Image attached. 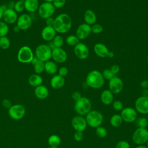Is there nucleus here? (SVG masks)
Listing matches in <instances>:
<instances>
[{"instance_id": "nucleus-46", "label": "nucleus", "mask_w": 148, "mask_h": 148, "mask_svg": "<svg viewBox=\"0 0 148 148\" xmlns=\"http://www.w3.org/2000/svg\"><path fill=\"white\" fill-rule=\"evenodd\" d=\"M2 105L4 108L6 109L10 108V106L12 105L11 101L8 99H4L2 102Z\"/></svg>"}, {"instance_id": "nucleus-29", "label": "nucleus", "mask_w": 148, "mask_h": 148, "mask_svg": "<svg viewBox=\"0 0 148 148\" xmlns=\"http://www.w3.org/2000/svg\"><path fill=\"white\" fill-rule=\"evenodd\" d=\"M47 142L50 147H58L61 143V139L57 135L53 134L48 138Z\"/></svg>"}, {"instance_id": "nucleus-56", "label": "nucleus", "mask_w": 148, "mask_h": 148, "mask_svg": "<svg viewBox=\"0 0 148 148\" xmlns=\"http://www.w3.org/2000/svg\"><path fill=\"white\" fill-rule=\"evenodd\" d=\"M146 146H147V148H148V140H147V142H146Z\"/></svg>"}, {"instance_id": "nucleus-9", "label": "nucleus", "mask_w": 148, "mask_h": 148, "mask_svg": "<svg viewBox=\"0 0 148 148\" xmlns=\"http://www.w3.org/2000/svg\"><path fill=\"white\" fill-rule=\"evenodd\" d=\"M25 114V108L21 104H15L12 105L8 109V114L9 117L14 120H18L21 119Z\"/></svg>"}, {"instance_id": "nucleus-6", "label": "nucleus", "mask_w": 148, "mask_h": 148, "mask_svg": "<svg viewBox=\"0 0 148 148\" xmlns=\"http://www.w3.org/2000/svg\"><path fill=\"white\" fill-rule=\"evenodd\" d=\"M132 139L137 145H145L148 140V130L143 128H137L132 134Z\"/></svg>"}, {"instance_id": "nucleus-7", "label": "nucleus", "mask_w": 148, "mask_h": 148, "mask_svg": "<svg viewBox=\"0 0 148 148\" xmlns=\"http://www.w3.org/2000/svg\"><path fill=\"white\" fill-rule=\"evenodd\" d=\"M34 57V54L32 49L27 46L20 47L17 53L18 61L24 64L30 63Z\"/></svg>"}, {"instance_id": "nucleus-5", "label": "nucleus", "mask_w": 148, "mask_h": 148, "mask_svg": "<svg viewBox=\"0 0 148 148\" xmlns=\"http://www.w3.org/2000/svg\"><path fill=\"white\" fill-rule=\"evenodd\" d=\"M52 50L46 44L38 45L35 50V56L39 60L44 62L49 61L51 58Z\"/></svg>"}, {"instance_id": "nucleus-59", "label": "nucleus", "mask_w": 148, "mask_h": 148, "mask_svg": "<svg viewBox=\"0 0 148 148\" xmlns=\"http://www.w3.org/2000/svg\"><path fill=\"white\" fill-rule=\"evenodd\" d=\"M147 62H148V55H147Z\"/></svg>"}, {"instance_id": "nucleus-45", "label": "nucleus", "mask_w": 148, "mask_h": 148, "mask_svg": "<svg viewBox=\"0 0 148 148\" xmlns=\"http://www.w3.org/2000/svg\"><path fill=\"white\" fill-rule=\"evenodd\" d=\"M82 97L81 94L78 91H74L72 94V98L75 101V102L79 100Z\"/></svg>"}, {"instance_id": "nucleus-30", "label": "nucleus", "mask_w": 148, "mask_h": 148, "mask_svg": "<svg viewBox=\"0 0 148 148\" xmlns=\"http://www.w3.org/2000/svg\"><path fill=\"white\" fill-rule=\"evenodd\" d=\"M65 42L69 46H75L80 42V40L75 35H70L66 38Z\"/></svg>"}, {"instance_id": "nucleus-52", "label": "nucleus", "mask_w": 148, "mask_h": 148, "mask_svg": "<svg viewBox=\"0 0 148 148\" xmlns=\"http://www.w3.org/2000/svg\"><path fill=\"white\" fill-rule=\"evenodd\" d=\"M114 53L112 51H109V53H108V57H109V58H113L114 57Z\"/></svg>"}, {"instance_id": "nucleus-49", "label": "nucleus", "mask_w": 148, "mask_h": 148, "mask_svg": "<svg viewBox=\"0 0 148 148\" xmlns=\"http://www.w3.org/2000/svg\"><path fill=\"white\" fill-rule=\"evenodd\" d=\"M140 86L144 90H146L148 88V80H143L140 83Z\"/></svg>"}, {"instance_id": "nucleus-36", "label": "nucleus", "mask_w": 148, "mask_h": 148, "mask_svg": "<svg viewBox=\"0 0 148 148\" xmlns=\"http://www.w3.org/2000/svg\"><path fill=\"white\" fill-rule=\"evenodd\" d=\"M17 13H21L24 9V2L23 1L18 0L14 3L13 8Z\"/></svg>"}, {"instance_id": "nucleus-23", "label": "nucleus", "mask_w": 148, "mask_h": 148, "mask_svg": "<svg viewBox=\"0 0 148 148\" xmlns=\"http://www.w3.org/2000/svg\"><path fill=\"white\" fill-rule=\"evenodd\" d=\"M100 98L103 104L105 105H109L112 103V102H113V94L109 90H104L101 94Z\"/></svg>"}, {"instance_id": "nucleus-43", "label": "nucleus", "mask_w": 148, "mask_h": 148, "mask_svg": "<svg viewBox=\"0 0 148 148\" xmlns=\"http://www.w3.org/2000/svg\"><path fill=\"white\" fill-rule=\"evenodd\" d=\"M58 75H60L61 76H62V77H65L66 76L68 73V69L65 66H62L60 68H59L58 69Z\"/></svg>"}, {"instance_id": "nucleus-35", "label": "nucleus", "mask_w": 148, "mask_h": 148, "mask_svg": "<svg viewBox=\"0 0 148 148\" xmlns=\"http://www.w3.org/2000/svg\"><path fill=\"white\" fill-rule=\"evenodd\" d=\"M52 42L54 44L55 47H61L64 44V40L61 35H56V36L54 38Z\"/></svg>"}, {"instance_id": "nucleus-32", "label": "nucleus", "mask_w": 148, "mask_h": 148, "mask_svg": "<svg viewBox=\"0 0 148 148\" xmlns=\"http://www.w3.org/2000/svg\"><path fill=\"white\" fill-rule=\"evenodd\" d=\"M136 125L138 128H146L148 125V119L145 117H141L138 119H136L135 120Z\"/></svg>"}, {"instance_id": "nucleus-42", "label": "nucleus", "mask_w": 148, "mask_h": 148, "mask_svg": "<svg viewBox=\"0 0 148 148\" xmlns=\"http://www.w3.org/2000/svg\"><path fill=\"white\" fill-rule=\"evenodd\" d=\"M116 148H130V145L126 140H120L116 143Z\"/></svg>"}, {"instance_id": "nucleus-62", "label": "nucleus", "mask_w": 148, "mask_h": 148, "mask_svg": "<svg viewBox=\"0 0 148 148\" xmlns=\"http://www.w3.org/2000/svg\"><path fill=\"white\" fill-rule=\"evenodd\" d=\"M147 80H148V77H147Z\"/></svg>"}, {"instance_id": "nucleus-10", "label": "nucleus", "mask_w": 148, "mask_h": 148, "mask_svg": "<svg viewBox=\"0 0 148 148\" xmlns=\"http://www.w3.org/2000/svg\"><path fill=\"white\" fill-rule=\"evenodd\" d=\"M135 109L142 114H148V97L142 95L138 97L135 101Z\"/></svg>"}, {"instance_id": "nucleus-24", "label": "nucleus", "mask_w": 148, "mask_h": 148, "mask_svg": "<svg viewBox=\"0 0 148 148\" xmlns=\"http://www.w3.org/2000/svg\"><path fill=\"white\" fill-rule=\"evenodd\" d=\"M84 20L86 24L90 26L95 24L97 21V16L95 12L91 9L86 10L84 14Z\"/></svg>"}, {"instance_id": "nucleus-47", "label": "nucleus", "mask_w": 148, "mask_h": 148, "mask_svg": "<svg viewBox=\"0 0 148 148\" xmlns=\"http://www.w3.org/2000/svg\"><path fill=\"white\" fill-rule=\"evenodd\" d=\"M110 69L112 71V72L116 76V75L120 71V67L118 65L114 64L111 66Z\"/></svg>"}, {"instance_id": "nucleus-19", "label": "nucleus", "mask_w": 148, "mask_h": 148, "mask_svg": "<svg viewBox=\"0 0 148 148\" xmlns=\"http://www.w3.org/2000/svg\"><path fill=\"white\" fill-rule=\"evenodd\" d=\"M56 35V31H55L53 27L45 26L41 31L42 38L46 41L50 42L52 41Z\"/></svg>"}, {"instance_id": "nucleus-21", "label": "nucleus", "mask_w": 148, "mask_h": 148, "mask_svg": "<svg viewBox=\"0 0 148 148\" xmlns=\"http://www.w3.org/2000/svg\"><path fill=\"white\" fill-rule=\"evenodd\" d=\"M50 86L54 89H60L65 84V79L59 75H54L50 79Z\"/></svg>"}, {"instance_id": "nucleus-58", "label": "nucleus", "mask_w": 148, "mask_h": 148, "mask_svg": "<svg viewBox=\"0 0 148 148\" xmlns=\"http://www.w3.org/2000/svg\"><path fill=\"white\" fill-rule=\"evenodd\" d=\"M146 96L148 97V90H147V93H146Z\"/></svg>"}, {"instance_id": "nucleus-38", "label": "nucleus", "mask_w": 148, "mask_h": 148, "mask_svg": "<svg viewBox=\"0 0 148 148\" xmlns=\"http://www.w3.org/2000/svg\"><path fill=\"white\" fill-rule=\"evenodd\" d=\"M91 30L92 33L95 34H98L103 31V28L101 24L95 23L91 25Z\"/></svg>"}, {"instance_id": "nucleus-16", "label": "nucleus", "mask_w": 148, "mask_h": 148, "mask_svg": "<svg viewBox=\"0 0 148 148\" xmlns=\"http://www.w3.org/2000/svg\"><path fill=\"white\" fill-rule=\"evenodd\" d=\"M67 58V53L62 47H55L52 50L51 58L55 62L64 63L66 61Z\"/></svg>"}, {"instance_id": "nucleus-44", "label": "nucleus", "mask_w": 148, "mask_h": 148, "mask_svg": "<svg viewBox=\"0 0 148 148\" xmlns=\"http://www.w3.org/2000/svg\"><path fill=\"white\" fill-rule=\"evenodd\" d=\"M83 134L81 131H76L74 134L73 138L77 142H80L83 139Z\"/></svg>"}, {"instance_id": "nucleus-55", "label": "nucleus", "mask_w": 148, "mask_h": 148, "mask_svg": "<svg viewBox=\"0 0 148 148\" xmlns=\"http://www.w3.org/2000/svg\"><path fill=\"white\" fill-rule=\"evenodd\" d=\"M45 2H50V3H52L53 2L54 0H44Z\"/></svg>"}, {"instance_id": "nucleus-3", "label": "nucleus", "mask_w": 148, "mask_h": 148, "mask_svg": "<svg viewBox=\"0 0 148 148\" xmlns=\"http://www.w3.org/2000/svg\"><path fill=\"white\" fill-rule=\"evenodd\" d=\"M74 110L79 116H86L91 110V103L90 99L85 97H82L74 104Z\"/></svg>"}, {"instance_id": "nucleus-48", "label": "nucleus", "mask_w": 148, "mask_h": 148, "mask_svg": "<svg viewBox=\"0 0 148 148\" xmlns=\"http://www.w3.org/2000/svg\"><path fill=\"white\" fill-rule=\"evenodd\" d=\"M54 18H53L52 17H49V18L46 19V26L53 27V24H54Z\"/></svg>"}, {"instance_id": "nucleus-4", "label": "nucleus", "mask_w": 148, "mask_h": 148, "mask_svg": "<svg viewBox=\"0 0 148 148\" xmlns=\"http://www.w3.org/2000/svg\"><path fill=\"white\" fill-rule=\"evenodd\" d=\"M86 120L87 125L91 128H97L101 126L103 121L102 114L98 110H91L86 115Z\"/></svg>"}, {"instance_id": "nucleus-14", "label": "nucleus", "mask_w": 148, "mask_h": 148, "mask_svg": "<svg viewBox=\"0 0 148 148\" xmlns=\"http://www.w3.org/2000/svg\"><path fill=\"white\" fill-rule=\"evenodd\" d=\"M73 51L75 56L80 60H86L89 56L90 52L88 47L80 42L74 46Z\"/></svg>"}, {"instance_id": "nucleus-40", "label": "nucleus", "mask_w": 148, "mask_h": 148, "mask_svg": "<svg viewBox=\"0 0 148 148\" xmlns=\"http://www.w3.org/2000/svg\"><path fill=\"white\" fill-rule=\"evenodd\" d=\"M112 107L116 111H121L123 109V104L120 100H115L112 102Z\"/></svg>"}, {"instance_id": "nucleus-37", "label": "nucleus", "mask_w": 148, "mask_h": 148, "mask_svg": "<svg viewBox=\"0 0 148 148\" xmlns=\"http://www.w3.org/2000/svg\"><path fill=\"white\" fill-rule=\"evenodd\" d=\"M95 134L97 136L100 138H103L106 136L108 132L106 129L102 126L98 127L95 130Z\"/></svg>"}, {"instance_id": "nucleus-25", "label": "nucleus", "mask_w": 148, "mask_h": 148, "mask_svg": "<svg viewBox=\"0 0 148 148\" xmlns=\"http://www.w3.org/2000/svg\"><path fill=\"white\" fill-rule=\"evenodd\" d=\"M24 2L25 10L30 13H34L37 11L39 6L38 0H25Z\"/></svg>"}, {"instance_id": "nucleus-11", "label": "nucleus", "mask_w": 148, "mask_h": 148, "mask_svg": "<svg viewBox=\"0 0 148 148\" xmlns=\"http://www.w3.org/2000/svg\"><path fill=\"white\" fill-rule=\"evenodd\" d=\"M135 108L131 107H126L123 108L120 113L123 121L128 123L135 122L137 119L138 114Z\"/></svg>"}, {"instance_id": "nucleus-12", "label": "nucleus", "mask_w": 148, "mask_h": 148, "mask_svg": "<svg viewBox=\"0 0 148 148\" xmlns=\"http://www.w3.org/2000/svg\"><path fill=\"white\" fill-rule=\"evenodd\" d=\"M108 85L109 90L113 94H117L121 92L124 87V83L122 79L116 76H114L109 80Z\"/></svg>"}, {"instance_id": "nucleus-41", "label": "nucleus", "mask_w": 148, "mask_h": 148, "mask_svg": "<svg viewBox=\"0 0 148 148\" xmlns=\"http://www.w3.org/2000/svg\"><path fill=\"white\" fill-rule=\"evenodd\" d=\"M66 3V0H54L52 2L53 6L56 9H60L62 8Z\"/></svg>"}, {"instance_id": "nucleus-2", "label": "nucleus", "mask_w": 148, "mask_h": 148, "mask_svg": "<svg viewBox=\"0 0 148 148\" xmlns=\"http://www.w3.org/2000/svg\"><path fill=\"white\" fill-rule=\"evenodd\" d=\"M105 79L102 73L98 70H92L88 73L86 77V85L94 89H98L103 87Z\"/></svg>"}, {"instance_id": "nucleus-1", "label": "nucleus", "mask_w": 148, "mask_h": 148, "mask_svg": "<svg viewBox=\"0 0 148 148\" xmlns=\"http://www.w3.org/2000/svg\"><path fill=\"white\" fill-rule=\"evenodd\" d=\"M72 24L71 17L66 13H61L54 18L53 27L56 32L65 34L71 29Z\"/></svg>"}, {"instance_id": "nucleus-50", "label": "nucleus", "mask_w": 148, "mask_h": 148, "mask_svg": "<svg viewBox=\"0 0 148 148\" xmlns=\"http://www.w3.org/2000/svg\"><path fill=\"white\" fill-rule=\"evenodd\" d=\"M38 58L34 55V57H33V58H32V61H31V62H30L31 64H32V65H34L35 64H36L38 61Z\"/></svg>"}, {"instance_id": "nucleus-53", "label": "nucleus", "mask_w": 148, "mask_h": 148, "mask_svg": "<svg viewBox=\"0 0 148 148\" xmlns=\"http://www.w3.org/2000/svg\"><path fill=\"white\" fill-rule=\"evenodd\" d=\"M13 31L14 32H18L20 31V29H19V28L17 26V25H15L14 27H13Z\"/></svg>"}, {"instance_id": "nucleus-60", "label": "nucleus", "mask_w": 148, "mask_h": 148, "mask_svg": "<svg viewBox=\"0 0 148 148\" xmlns=\"http://www.w3.org/2000/svg\"><path fill=\"white\" fill-rule=\"evenodd\" d=\"M19 1H24L25 0H19Z\"/></svg>"}, {"instance_id": "nucleus-61", "label": "nucleus", "mask_w": 148, "mask_h": 148, "mask_svg": "<svg viewBox=\"0 0 148 148\" xmlns=\"http://www.w3.org/2000/svg\"><path fill=\"white\" fill-rule=\"evenodd\" d=\"M147 119H148V114H147Z\"/></svg>"}, {"instance_id": "nucleus-17", "label": "nucleus", "mask_w": 148, "mask_h": 148, "mask_svg": "<svg viewBox=\"0 0 148 148\" xmlns=\"http://www.w3.org/2000/svg\"><path fill=\"white\" fill-rule=\"evenodd\" d=\"M17 18V13L13 9L6 8L4 10L2 15V19L6 24H14L16 23Z\"/></svg>"}, {"instance_id": "nucleus-33", "label": "nucleus", "mask_w": 148, "mask_h": 148, "mask_svg": "<svg viewBox=\"0 0 148 148\" xmlns=\"http://www.w3.org/2000/svg\"><path fill=\"white\" fill-rule=\"evenodd\" d=\"M10 46V41L6 36H2L0 38V47L3 50H6L9 48Z\"/></svg>"}, {"instance_id": "nucleus-26", "label": "nucleus", "mask_w": 148, "mask_h": 148, "mask_svg": "<svg viewBox=\"0 0 148 148\" xmlns=\"http://www.w3.org/2000/svg\"><path fill=\"white\" fill-rule=\"evenodd\" d=\"M45 71L49 75H55L58 72L57 65L54 61H47L45 62Z\"/></svg>"}, {"instance_id": "nucleus-18", "label": "nucleus", "mask_w": 148, "mask_h": 148, "mask_svg": "<svg viewBox=\"0 0 148 148\" xmlns=\"http://www.w3.org/2000/svg\"><path fill=\"white\" fill-rule=\"evenodd\" d=\"M91 33V26L84 23L78 26L76 31L75 35L79 39V40H84L87 38Z\"/></svg>"}, {"instance_id": "nucleus-39", "label": "nucleus", "mask_w": 148, "mask_h": 148, "mask_svg": "<svg viewBox=\"0 0 148 148\" xmlns=\"http://www.w3.org/2000/svg\"><path fill=\"white\" fill-rule=\"evenodd\" d=\"M102 75L104 79L110 80L112 78H113L115 75L112 72L110 69H104L102 72Z\"/></svg>"}, {"instance_id": "nucleus-57", "label": "nucleus", "mask_w": 148, "mask_h": 148, "mask_svg": "<svg viewBox=\"0 0 148 148\" xmlns=\"http://www.w3.org/2000/svg\"><path fill=\"white\" fill-rule=\"evenodd\" d=\"M49 148H58V147H49Z\"/></svg>"}, {"instance_id": "nucleus-15", "label": "nucleus", "mask_w": 148, "mask_h": 148, "mask_svg": "<svg viewBox=\"0 0 148 148\" xmlns=\"http://www.w3.org/2000/svg\"><path fill=\"white\" fill-rule=\"evenodd\" d=\"M71 125L76 131H84L87 126L86 119L82 116H75L71 120Z\"/></svg>"}, {"instance_id": "nucleus-27", "label": "nucleus", "mask_w": 148, "mask_h": 148, "mask_svg": "<svg viewBox=\"0 0 148 148\" xmlns=\"http://www.w3.org/2000/svg\"><path fill=\"white\" fill-rule=\"evenodd\" d=\"M28 82L30 86L36 87L42 84L43 78L39 75L35 73L31 75L29 77Z\"/></svg>"}, {"instance_id": "nucleus-54", "label": "nucleus", "mask_w": 148, "mask_h": 148, "mask_svg": "<svg viewBox=\"0 0 148 148\" xmlns=\"http://www.w3.org/2000/svg\"><path fill=\"white\" fill-rule=\"evenodd\" d=\"M135 148H147V147L145 145H137V146Z\"/></svg>"}, {"instance_id": "nucleus-13", "label": "nucleus", "mask_w": 148, "mask_h": 148, "mask_svg": "<svg viewBox=\"0 0 148 148\" xmlns=\"http://www.w3.org/2000/svg\"><path fill=\"white\" fill-rule=\"evenodd\" d=\"M32 24V17L27 13L21 14L18 17L16 21V25L20 30H27L29 29Z\"/></svg>"}, {"instance_id": "nucleus-22", "label": "nucleus", "mask_w": 148, "mask_h": 148, "mask_svg": "<svg viewBox=\"0 0 148 148\" xmlns=\"http://www.w3.org/2000/svg\"><path fill=\"white\" fill-rule=\"evenodd\" d=\"M49 90L44 85H40L38 87H35L34 94L36 98L39 99H45L49 95Z\"/></svg>"}, {"instance_id": "nucleus-8", "label": "nucleus", "mask_w": 148, "mask_h": 148, "mask_svg": "<svg viewBox=\"0 0 148 148\" xmlns=\"http://www.w3.org/2000/svg\"><path fill=\"white\" fill-rule=\"evenodd\" d=\"M55 10L56 8L52 3L45 2L39 5L38 9V13L40 18L46 20L49 17H51L54 14Z\"/></svg>"}, {"instance_id": "nucleus-28", "label": "nucleus", "mask_w": 148, "mask_h": 148, "mask_svg": "<svg viewBox=\"0 0 148 148\" xmlns=\"http://www.w3.org/2000/svg\"><path fill=\"white\" fill-rule=\"evenodd\" d=\"M123 122L122 117L119 114H114L110 119V125L115 128L120 127Z\"/></svg>"}, {"instance_id": "nucleus-63", "label": "nucleus", "mask_w": 148, "mask_h": 148, "mask_svg": "<svg viewBox=\"0 0 148 148\" xmlns=\"http://www.w3.org/2000/svg\"><path fill=\"white\" fill-rule=\"evenodd\" d=\"M0 38H1V36H0Z\"/></svg>"}, {"instance_id": "nucleus-34", "label": "nucleus", "mask_w": 148, "mask_h": 148, "mask_svg": "<svg viewBox=\"0 0 148 148\" xmlns=\"http://www.w3.org/2000/svg\"><path fill=\"white\" fill-rule=\"evenodd\" d=\"M9 28L8 24L3 21H0V36H5L8 34Z\"/></svg>"}, {"instance_id": "nucleus-31", "label": "nucleus", "mask_w": 148, "mask_h": 148, "mask_svg": "<svg viewBox=\"0 0 148 148\" xmlns=\"http://www.w3.org/2000/svg\"><path fill=\"white\" fill-rule=\"evenodd\" d=\"M34 71L36 74H41L45 71V62L38 60V61L34 65Z\"/></svg>"}, {"instance_id": "nucleus-51", "label": "nucleus", "mask_w": 148, "mask_h": 148, "mask_svg": "<svg viewBox=\"0 0 148 148\" xmlns=\"http://www.w3.org/2000/svg\"><path fill=\"white\" fill-rule=\"evenodd\" d=\"M3 11H4V9L3 8V6L2 5H0V21L1 20V19H2V15H3Z\"/></svg>"}, {"instance_id": "nucleus-20", "label": "nucleus", "mask_w": 148, "mask_h": 148, "mask_svg": "<svg viewBox=\"0 0 148 148\" xmlns=\"http://www.w3.org/2000/svg\"><path fill=\"white\" fill-rule=\"evenodd\" d=\"M94 51L99 57L105 58L108 57L109 50L103 43H97L94 46Z\"/></svg>"}]
</instances>
